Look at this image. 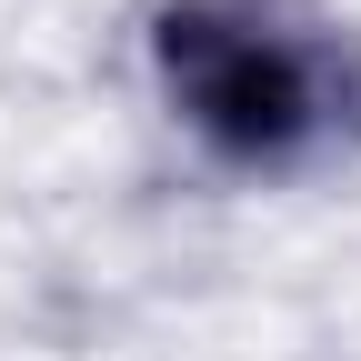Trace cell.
Listing matches in <instances>:
<instances>
[{"label":"cell","mask_w":361,"mask_h":361,"mask_svg":"<svg viewBox=\"0 0 361 361\" xmlns=\"http://www.w3.org/2000/svg\"><path fill=\"white\" fill-rule=\"evenodd\" d=\"M151 61L171 111L221 161H251V171L301 161L341 121V61L251 0H171L151 20Z\"/></svg>","instance_id":"obj_1"}]
</instances>
